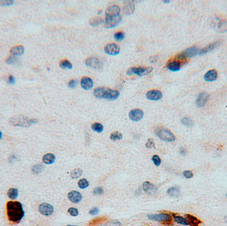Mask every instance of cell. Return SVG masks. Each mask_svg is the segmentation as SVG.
Segmentation results:
<instances>
[{
  "mask_svg": "<svg viewBox=\"0 0 227 226\" xmlns=\"http://www.w3.org/2000/svg\"><path fill=\"white\" fill-rule=\"evenodd\" d=\"M7 214L9 221L18 224L25 216L23 205L19 201H10L6 205Z\"/></svg>",
  "mask_w": 227,
  "mask_h": 226,
  "instance_id": "6da1fadb",
  "label": "cell"
},
{
  "mask_svg": "<svg viewBox=\"0 0 227 226\" xmlns=\"http://www.w3.org/2000/svg\"><path fill=\"white\" fill-rule=\"evenodd\" d=\"M94 95L98 99L116 100L119 97L120 93L116 90L104 88V87H98L94 89Z\"/></svg>",
  "mask_w": 227,
  "mask_h": 226,
  "instance_id": "7a4b0ae2",
  "label": "cell"
},
{
  "mask_svg": "<svg viewBox=\"0 0 227 226\" xmlns=\"http://www.w3.org/2000/svg\"><path fill=\"white\" fill-rule=\"evenodd\" d=\"M38 123V120L35 119L26 117L24 116H19L11 118L9 120V124L13 126L29 127L33 125L34 124Z\"/></svg>",
  "mask_w": 227,
  "mask_h": 226,
  "instance_id": "3957f363",
  "label": "cell"
},
{
  "mask_svg": "<svg viewBox=\"0 0 227 226\" xmlns=\"http://www.w3.org/2000/svg\"><path fill=\"white\" fill-rule=\"evenodd\" d=\"M148 218L151 220L161 222L163 225H173V218L170 214L167 213H161L158 214H148Z\"/></svg>",
  "mask_w": 227,
  "mask_h": 226,
  "instance_id": "277c9868",
  "label": "cell"
},
{
  "mask_svg": "<svg viewBox=\"0 0 227 226\" xmlns=\"http://www.w3.org/2000/svg\"><path fill=\"white\" fill-rule=\"evenodd\" d=\"M152 70H153V67H131V68H130L128 70L127 75H134V74H135V75H137L138 76L141 77V76L148 75V74H150V73L152 72Z\"/></svg>",
  "mask_w": 227,
  "mask_h": 226,
  "instance_id": "5b68a950",
  "label": "cell"
},
{
  "mask_svg": "<svg viewBox=\"0 0 227 226\" xmlns=\"http://www.w3.org/2000/svg\"><path fill=\"white\" fill-rule=\"evenodd\" d=\"M199 50L195 46H193L189 48L185 49L184 51L181 53L177 57V59L180 60H186L189 58H192L196 55H199Z\"/></svg>",
  "mask_w": 227,
  "mask_h": 226,
  "instance_id": "8992f818",
  "label": "cell"
},
{
  "mask_svg": "<svg viewBox=\"0 0 227 226\" xmlns=\"http://www.w3.org/2000/svg\"><path fill=\"white\" fill-rule=\"evenodd\" d=\"M157 136L160 138L161 140L165 142H173L175 140V136L170 130L166 129H158L156 132Z\"/></svg>",
  "mask_w": 227,
  "mask_h": 226,
  "instance_id": "52a82bcc",
  "label": "cell"
},
{
  "mask_svg": "<svg viewBox=\"0 0 227 226\" xmlns=\"http://www.w3.org/2000/svg\"><path fill=\"white\" fill-rule=\"evenodd\" d=\"M122 20V17L120 15L114 16V17H106L105 18L104 28H113L116 27L120 23Z\"/></svg>",
  "mask_w": 227,
  "mask_h": 226,
  "instance_id": "ba28073f",
  "label": "cell"
},
{
  "mask_svg": "<svg viewBox=\"0 0 227 226\" xmlns=\"http://www.w3.org/2000/svg\"><path fill=\"white\" fill-rule=\"evenodd\" d=\"M39 211L41 214L45 216H49L53 214L54 208L53 205L48 203H43L39 205Z\"/></svg>",
  "mask_w": 227,
  "mask_h": 226,
  "instance_id": "9c48e42d",
  "label": "cell"
},
{
  "mask_svg": "<svg viewBox=\"0 0 227 226\" xmlns=\"http://www.w3.org/2000/svg\"><path fill=\"white\" fill-rule=\"evenodd\" d=\"M144 117L143 110L139 109H135L131 110L129 113L130 119L134 122H138L141 120Z\"/></svg>",
  "mask_w": 227,
  "mask_h": 226,
  "instance_id": "30bf717a",
  "label": "cell"
},
{
  "mask_svg": "<svg viewBox=\"0 0 227 226\" xmlns=\"http://www.w3.org/2000/svg\"><path fill=\"white\" fill-rule=\"evenodd\" d=\"M220 44H221V41H216L209 43V45H206L205 47H203L202 49L199 50V55H204L205 54L212 51L216 49L218 46H219Z\"/></svg>",
  "mask_w": 227,
  "mask_h": 226,
  "instance_id": "8fae6325",
  "label": "cell"
},
{
  "mask_svg": "<svg viewBox=\"0 0 227 226\" xmlns=\"http://www.w3.org/2000/svg\"><path fill=\"white\" fill-rule=\"evenodd\" d=\"M86 65L88 67H92V68L94 69H100L102 67V63L101 61L96 58V57H90V58L87 59L86 60Z\"/></svg>",
  "mask_w": 227,
  "mask_h": 226,
  "instance_id": "7c38bea8",
  "label": "cell"
},
{
  "mask_svg": "<svg viewBox=\"0 0 227 226\" xmlns=\"http://www.w3.org/2000/svg\"><path fill=\"white\" fill-rule=\"evenodd\" d=\"M120 47L115 43H110L104 47V51L110 55H116L120 53Z\"/></svg>",
  "mask_w": 227,
  "mask_h": 226,
  "instance_id": "4fadbf2b",
  "label": "cell"
},
{
  "mask_svg": "<svg viewBox=\"0 0 227 226\" xmlns=\"http://www.w3.org/2000/svg\"><path fill=\"white\" fill-rule=\"evenodd\" d=\"M209 99V95L206 93H201L199 94L195 101L196 105L199 108H201L205 105Z\"/></svg>",
  "mask_w": 227,
  "mask_h": 226,
  "instance_id": "5bb4252c",
  "label": "cell"
},
{
  "mask_svg": "<svg viewBox=\"0 0 227 226\" xmlns=\"http://www.w3.org/2000/svg\"><path fill=\"white\" fill-rule=\"evenodd\" d=\"M68 198L69 200L74 204H78L83 199V196L80 192L73 190L70 192L68 194Z\"/></svg>",
  "mask_w": 227,
  "mask_h": 226,
  "instance_id": "9a60e30c",
  "label": "cell"
},
{
  "mask_svg": "<svg viewBox=\"0 0 227 226\" xmlns=\"http://www.w3.org/2000/svg\"><path fill=\"white\" fill-rule=\"evenodd\" d=\"M143 189L145 193L149 195H154L157 191V187L148 181L145 182L143 184Z\"/></svg>",
  "mask_w": 227,
  "mask_h": 226,
  "instance_id": "2e32d148",
  "label": "cell"
},
{
  "mask_svg": "<svg viewBox=\"0 0 227 226\" xmlns=\"http://www.w3.org/2000/svg\"><path fill=\"white\" fill-rule=\"evenodd\" d=\"M163 97L161 91L158 90H151L146 93L147 99L151 100H159Z\"/></svg>",
  "mask_w": 227,
  "mask_h": 226,
  "instance_id": "e0dca14e",
  "label": "cell"
},
{
  "mask_svg": "<svg viewBox=\"0 0 227 226\" xmlns=\"http://www.w3.org/2000/svg\"><path fill=\"white\" fill-rule=\"evenodd\" d=\"M121 11V9L119 6L118 5H112L109 7L108 9H106L105 15L106 17H114L120 15V13Z\"/></svg>",
  "mask_w": 227,
  "mask_h": 226,
  "instance_id": "ac0fdd59",
  "label": "cell"
},
{
  "mask_svg": "<svg viewBox=\"0 0 227 226\" xmlns=\"http://www.w3.org/2000/svg\"><path fill=\"white\" fill-rule=\"evenodd\" d=\"M218 77L217 71L215 69L208 70L204 75V80L206 82H213L216 80Z\"/></svg>",
  "mask_w": 227,
  "mask_h": 226,
  "instance_id": "d6986e66",
  "label": "cell"
},
{
  "mask_svg": "<svg viewBox=\"0 0 227 226\" xmlns=\"http://www.w3.org/2000/svg\"><path fill=\"white\" fill-rule=\"evenodd\" d=\"M80 85L84 90H90L93 87V81L89 77H84L81 79Z\"/></svg>",
  "mask_w": 227,
  "mask_h": 226,
  "instance_id": "ffe728a7",
  "label": "cell"
},
{
  "mask_svg": "<svg viewBox=\"0 0 227 226\" xmlns=\"http://www.w3.org/2000/svg\"><path fill=\"white\" fill-rule=\"evenodd\" d=\"M185 216L188 222V224L190 226H199V224L202 223V221L199 218L191 214H185Z\"/></svg>",
  "mask_w": 227,
  "mask_h": 226,
  "instance_id": "44dd1931",
  "label": "cell"
},
{
  "mask_svg": "<svg viewBox=\"0 0 227 226\" xmlns=\"http://www.w3.org/2000/svg\"><path fill=\"white\" fill-rule=\"evenodd\" d=\"M108 218L107 216H100L96 218L89 221L88 226H98L100 224H104V222H106L108 220Z\"/></svg>",
  "mask_w": 227,
  "mask_h": 226,
  "instance_id": "7402d4cb",
  "label": "cell"
},
{
  "mask_svg": "<svg viewBox=\"0 0 227 226\" xmlns=\"http://www.w3.org/2000/svg\"><path fill=\"white\" fill-rule=\"evenodd\" d=\"M167 68L173 72L179 71L181 69V63L178 61H173L169 62L167 65Z\"/></svg>",
  "mask_w": 227,
  "mask_h": 226,
  "instance_id": "603a6c76",
  "label": "cell"
},
{
  "mask_svg": "<svg viewBox=\"0 0 227 226\" xmlns=\"http://www.w3.org/2000/svg\"><path fill=\"white\" fill-rule=\"evenodd\" d=\"M10 53H11L13 56H18L21 55L22 54L24 53V47L22 45H18L12 47L10 50Z\"/></svg>",
  "mask_w": 227,
  "mask_h": 226,
  "instance_id": "cb8c5ba5",
  "label": "cell"
},
{
  "mask_svg": "<svg viewBox=\"0 0 227 226\" xmlns=\"http://www.w3.org/2000/svg\"><path fill=\"white\" fill-rule=\"evenodd\" d=\"M55 156L53 154L51 153H49L45 154V156L43 157V163H45V164H52L55 161Z\"/></svg>",
  "mask_w": 227,
  "mask_h": 226,
  "instance_id": "d4e9b609",
  "label": "cell"
},
{
  "mask_svg": "<svg viewBox=\"0 0 227 226\" xmlns=\"http://www.w3.org/2000/svg\"><path fill=\"white\" fill-rule=\"evenodd\" d=\"M172 216L173 218L174 221L179 224L181 225H188V222L187 220L183 217L180 216V215H178L175 214H172Z\"/></svg>",
  "mask_w": 227,
  "mask_h": 226,
  "instance_id": "484cf974",
  "label": "cell"
},
{
  "mask_svg": "<svg viewBox=\"0 0 227 226\" xmlns=\"http://www.w3.org/2000/svg\"><path fill=\"white\" fill-rule=\"evenodd\" d=\"M169 196L173 198H177L180 195V190L178 187H171L169 188L167 192Z\"/></svg>",
  "mask_w": 227,
  "mask_h": 226,
  "instance_id": "4316f807",
  "label": "cell"
},
{
  "mask_svg": "<svg viewBox=\"0 0 227 226\" xmlns=\"http://www.w3.org/2000/svg\"><path fill=\"white\" fill-rule=\"evenodd\" d=\"M217 31L220 32H225L227 31V21L226 20H221L219 23H217Z\"/></svg>",
  "mask_w": 227,
  "mask_h": 226,
  "instance_id": "83f0119b",
  "label": "cell"
},
{
  "mask_svg": "<svg viewBox=\"0 0 227 226\" xmlns=\"http://www.w3.org/2000/svg\"><path fill=\"white\" fill-rule=\"evenodd\" d=\"M19 195V191L17 188H10L8 192V197L11 200H15L18 198Z\"/></svg>",
  "mask_w": 227,
  "mask_h": 226,
  "instance_id": "f1b7e54d",
  "label": "cell"
},
{
  "mask_svg": "<svg viewBox=\"0 0 227 226\" xmlns=\"http://www.w3.org/2000/svg\"><path fill=\"white\" fill-rule=\"evenodd\" d=\"M135 10V6L134 3H128L126 5V7L124 8V13L126 15H130L131 13H133Z\"/></svg>",
  "mask_w": 227,
  "mask_h": 226,
  "instance_id": "f546056e",
  "label": "cell"
},
{
  "mask_svg": "<svg viewBox=\"0 0 227 226\" xmlns=\"http://www.w3.org/2000/svg\"><path fill=\"white\" fill-rule=\"evenodd\" d=\"M91 129H92V130L94 131V132L101 133L104 130V126L102 124L99 123H95L92 124V126H91Z\"/></svg>",
  "mask_w": 227,
  "mask_h": 226,
  "instance_id": "4dcf8cb0",
  "label": "cell"
},
{
  "mask_svg": "<svg viewBox=\"0 0 227 226\" xmlns=\"http://www.w3.org/2000/svg\"><path fill=\"white\" fill-rule=\"evenodd\" d=\"M104 23V21L103 20V19L101 18H98V17H96V18L92 19L90 21V24L93 27H96L100 24H102V23Z\"/></svg>",
  "mask_w": 227,
  "mask_h": 226,
  "instance_id": "1f68e13d",
  "label": "cell"
},
{
  "mask_svg": "<svg viewBox=\"0 0 227 226\" xmlns=\"http://www.w3.org/2000/svg\"><path fill=\"white\" fill-rule=\"evenodd\" d=\"M83 170L80 169V168H76L72 171V172L70 174V176L73 179H76V178H80L83 175Z\"/></svg>",
  "mask_w": 227,
  "mask_h": 226,
  "instance_id": "d6a6232c",
  "label": "cell"
},
{
  "mask_svg": "<svg viewBox=\"0 0 227 226\" xmlns=\"http://www.w3.org/2000/svg\"><path fill=\"white\" fill-rule=\"evenodd\" d=\"M59 65L62 69H71L73 68V65L70 63L69 61L68 60H62L60 62Z\"/></svg>",
  "mask_w": 227,
  "mask_h": 226,
  "instance_id": "836d02e7",
  "label": "cell"
},
{
  "mask_svg": "<svg viewBox=\"0 0 227 226\" xmlns=\"http://www.w3.org/2000/svg\"><path fill=\"white\" fill-rule=\"evenodd\" d=\"M181 123L183 125L187 126V127H191L193 126V120L190 119V118H188V117L183 118L181 120Z\"/></svg>",
  "mask_w": 227,
  "mask_h": 226,
  "instance_id": "e575fe53",
  "label": "cell"
},
{
  "mask_svg": "<svg viewBox=\"0 0 227 226\" xmlns=\"http://www.w3.org/2000/svg\"><path fill=\"white\" fill-rule=\"evenodd\" d=\"M110 139L112 140L113 141H116V140H122L123 138V136L122 134L121 133H120L119 132H117V131H116V132H114L110 134Z\"/></svg>",
  "mask_w": 227,
  "mask_h": 226,
  "instance_id": "d590c367",
  "label": "cell"
},
{
  "mask_svg": "<svg viewBox=\"0 0 227 226\" xmlns=\"http://www.w3.org/2000/svg\"><path fill=\"white\" fill-rule=\"evenodd\" d=\"M120 221L116 220H112L102 224L100 226H120Z\"/></svg>",
  "mask_w": 227,
  "mask_h": 226,
  "instance_id": "8d00e7d4",
  "label": "cell"
},
{
  "mask_svg": "<svg viewBox=\"0 0 227 226\" xmlns=\"http://www.w3.org/2000/svg\"><path fill=\"white\" fill-rule=\"evenodd\" d=\"M31 170L33 174H39L41 172H42V171L43 170V166L41 164H37L32 167Z\"/></svg>",
  "mask_w": 227,
  "mask_h": 226,
  "instance_id": "74e56055",
  "label": "cell"
},
{
  "mask_svg": "<svg viewBox=\"0 0 227 226\" xmlns=\"http://www.w3.org/2000/svg\"><path fill=\"white\" fill-rule=\"evenodd\" d=\"M78 185L80 189H85L89 186V182L87 181V180L83 178V179H81L79 181Z\"/></svg>",
  "mask_w": 227,
  "mask_h": 226,
  "instance_id": "f35d334b",
  "label": "cell"
},
{
  "mask_svg": "<svg viewBox=\"0 0 227 226\" xmlns=\"http://www.w3.org/2000/svg\"><path fill=\"white\" fill-rule=\"evenodd\" d=\"M124 33L123 32H117L114 34V38L115 40H116L118 41H121L124 39Z\"/></svg>",
  "mask_w": 227,
  "mask_h": 226,
  "instance_id": "ab89813d",
  "label": "cell"
},
{
  "mask_svg": "<svg viewBox=\"0 0 227 226\" xmlns=\"http://www.w3.org/2000/svg\"><path fill=\"white\" fill-rule=\"evenodd\" d=\"M151 160L153 161L155 166H160L161 163V160L160 159V158L159 157V156H157V155H154L153 157H152L151 158Z\"/></svg>",
  "mask_w": 227,
  "mask_h": 226,
  "instance_id": "60d3db41",
  "label": "cell"
},
{
  "mask_svg": "<svg viewBox=\"0 0 227 226\" xmlns=\"http://www.w3.org/2000/svg\"><path fill=\"white\" fill-rule=\"evenodd\" d=\"M68 212H69V214L71 216L73 217L77 216V215H79V210L75 208H70L69 210H68Z\"/></svg>",
  "mask_w": 227,
  "mask_h": 226,
  "instance_id": "b9f144b4",
  "label": "cell"
},
{
  "mask_svg": "<svg viewBox=\"0 0 227 226\" xmlns=\"http://www.w3.org/2000/svg\"><path fill=\"white\" fill-rule=\"evenodd\" d=\"M14 2L12 0H0V5L1 6H9L13 4Z\"/></svg>",
  "mask_w": 227,
  "mask_h": 226,
  "instance_id": "7bdbcfd3",
  "label": "cell"
},
{
  "mask_svg": "<svg viewBox=\"0 0 227 226\" xmlns=\"http://www.w3.org/2000/svg\"><path fill=\"white\" fill-rule=\"evenodd\" d=\"M17 61H18V59H17L14 56H9L8 58L6 59V62L7 63L10 64V65H14V64L16 63Z\"/></svg>",
  "mask_w": 227,
  "mask_h": 226,
  "instance_id": "ee69618b",
  "label": "cell"
},
{
  "mask_svg": "<svg viewBox=\"0 0 227 226\" xmlns=\"http://www.w3.org/2000/svg\"><path fill=\"white\" fill-rule=\"evenodd\" d=\"M183 176L185 178H187V179H191V178L193 177V174L192 172L190 170L184 171L183 172Z\"/></svg>",
  "mask_w": 227,
  "mask_h": 226,
  "instance_id": "f6af8a7d",
  "label": "cell"
},
{
  "mask_svg": "<svg viewBox=\"0 0 227 226\" xmlns=\"http://www.w3.org/2000/svg\"><path fill=\"white\" fill-rule=\"evenodd\" d=\"M104 193V190L101 187H98L94 189L93 194L94 195H101Z\"/></svg>",
  "mask_w": 227,
  "mask_h": 226,
  "instance_id": "bcb514c9",
  "label": "cell"
},
{
  "mask_svg": "<svg viewBox=\"0 0 227 226\" xmlns=\"http://www.w3.org/2000/svg\"><path fill=\"white\" fill-rule=\"evenodd\" d=\"M145 146H146L148 148H151L154 147V140L153 139H148L147 143L145 144Z\"/></svg>",
  "mask_w": 227,
  "mask_h": 226,
  "instance_id": "7dc6e473",
  "label": "cell"
},
{
  "mask_svg": "<svg viewBox=\"0 0 227 226\" xmlns=\"http://www.w3.org/2000/svg\"><path fill=\"white\" fill-rule=\"evenodd\" d=\"M77 85V81L75 80H72L69 83V87L71 89H74Z\"/></svg>",
  "mask_w": 227,
  "mask_h": 226,
  "instance_id": "c3c4849f",
  "label": "cell"
},
{
  "mask_svg": "<svg viewBox=\"0 0 227 226\" xmlns=\"http://www.w3.org/2000/svg\"><path fill=\"white\" fill-rule=\"evenodd\" d=\"M98 211H99V210H98V208H92V209H91V210H90L89 214H90V215H94L98 214Z\"/></svg>",
  "mask_w": 227,
  "mask_h": 226,
  "instance_id": "681fc988",
  "label": "cell"
},
{
  "mask_svg": "<svg viewBox=\"0 0 227 226\" xmlns=\"http://www.w3.org/2000/svg\"><path fill=\"white\" fill-rule=\"evenodd\" d=\"M15 83V77L12 76V75H10L8 77V83L9 84H14Z\"/></svg>",
  "mask_w": 227,
  "mask_h": 226,
  "instance_id": "f907efd6",
  "label": "cell"
},
{
  "mask_svg": "<svg viewBox=\"0 0 227 226\" xmlns=\"http://www.w3.org/2000/svg\"><path fill=\"white\" fill-rule=\"evenodd\" d=\"M16 160V156H11L9 158V162H13Z\"/></svg>",
  "mask_w": 227,
  "mask_h": 226,
  "instance_id": "816d5d0a",
  "label": "cell"
},
{
  "mask_svg": "<svg viewBox=\"0 0 227 226\" xmlns=\"http://www.w3.org/2000/svg\"><path fill=\"white\" fill-rule=\"evenodd\" d=\"M180 153H181V154H183V155H185V153H186V150H185V148H184L183 147H181V148H180Z\"/></svg>",
  "mask_w": 227,
  "mask_h": 226,
  "instance_id": "f5cc1de1",
  "label": "cell"
},
{
  "mask_svg": "<svg viewBox=\"0 0 227 226\" xmlns=\"http://www.w3.org/2000/svg\"><path fill=\"white\" fill-rule=\"evenodd\" d=\"M2 138V133L0 131V139H1Z\"/></svg>",
  "mask_w": 227,
  "mask_h": 226,
  "instance_id": "db71d44e",
  "label": "cell"
},
{
  "mask_svg": "<svg viewBox=\"0 0 227 226\" xmlns=\"http://www.w3.org/2000/svg\"><path fill=\"white\" fill-rule=\"evenodd\" d=\"M163 2L165 3H168L170 2V1H164V2Z\"/></svg>",
  "mask_w": 227,
  "mask_h": 226,
  "instance_id": "11a10c76",
  "label": "cell"
},
{
  "mask_svg": "<svg viewBox=\"0 0 227 226\" xmlns=\"http://www.w3.org/2000/svg\"><path fill=\"white\" fill-rule=\"evenodd\" d=\"M66 226H78V225H67Z\"/></svg>",
  "mask_w": 227,
  "mask_h": 226,
  "instance_id": "9f6ffc18",
  "label": "cell"
},
{
  "mask_svg": "<svg viewBox=\"0 0 227 226\" xmlns=\"http://www.w3.org/2000/svg\"><path fill=\"white\" fill-rule=\"evenodd\" d=\"M225 221L226 222V223H227V216L226 217H225Z\"/></svg>",
  "mask_w": 227,
  "mask_h": 226,
  "instance_id": "6f0895ef",
  "label": "cell"
},
{
  "mask_svg": "<svg viewBox=\"0 0 227 226\" xmlns=\"http://www.w3.org/2000/svg\"><path fill=\"white\" fill-rule=\"evenodd\" d=\"M226 198H227V194H226Z\"/></svg>",
  "mask_w": 227,
  "mask_h": 226,
  "instance_id": "680465c9",
  "label": "cell"
}]
</instances>
